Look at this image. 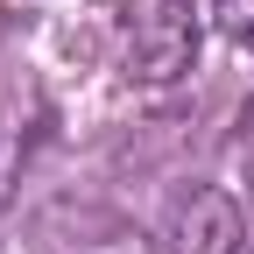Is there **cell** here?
Segmentation results:
<instances>
[{"mask_svg":"<svg viewBox=\"0 0 254 254\" xmlns=\"http://www.w3.org/2000/svg\"><path fill=\"white\" fill-rule=\"evenodd\" d=\"M113 43H120V71L134 85H177L198 64L205 14L198 0H120Z\"/></svg>","mask_w":254,"mask_h":254,"instance_id":"1","label":"cell"},{"mask_svg":"<svg viewBox=\"0 0 254 254\" xmlns=\"http://www.w3.org/2000/svg\"><path fill=\"white\" fill-rule=\"evenodd\" d=\"M36 141H43V85L14 50H0V212H7Z\"/></svg>","mask_w":254,"mask_h":254,"instance_id":"3","label":"cell"},{"mask_svg":"<svg viewBox=\"0 0 254 254\" xmlns=\"http://www.w3.org/2000/svg\"><path fill=\"white\" fill-rule=\"evenodd\" d=\"M233 148H240V177H247V198H254V106L240 113V141Z\"/></svg>","mask_w":254,"mask_h":254,"instance_id":"6","label":"cell"},{"mask_svg":"<svg viewBox=\"0 0 254 254\" xmlns=\"http://www.w3.org/2000/svg\"><path fill=\"white\" fill-rule=\"evenodd\" d=\"M170 254H247V212L233 190L190 184L170 198Z\"/></svg>","mask_w":254,"mask_h":254,"instance_id":"4","label":"cell"},{"mask_svg":"<svg viewBox=\"0 0 254 254\" xmlns=\"http://www.w3.org/2000/svg\"><path fill=\"white\" fill-rule=\"evenodd\" d=\"M212 21L226 28L240 50H254V0H212Z\"/></svg>","mask_w":254,"mask_h":254,"instance_id":"5","label":"cell"},{"mask_svg":"<svg viewBox=\"0 0 254 254\" xmlns=\"http://www.w3.org/2000/svg\"><path fill=\"white\" fill-rule=\"evenodd\" d=\"M28 254H155V247L113 205H50L28 233Z\"/></svg>","mask_w":254,"mask_h":254,"instance_id":"2","label":"cell"}]
</instances>
